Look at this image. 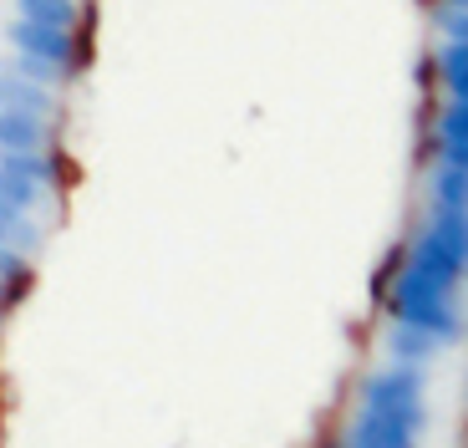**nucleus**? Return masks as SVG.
<instances>
[{
  "label": "nucleus",
  "instance_id": "obj_1",
  "mask_svg": "<svg viewBox=\"0 0 468 448\" xmlns=\"http://www.w3.org/2000/svg\"><path fill=\"white\" fill-rule=\"evenodd\" d=\"M382 306L392 321H408V326H422L433 331L438 342H458L463 336V316H458V301L443 291V285H433L428 275H418L408 265V260H398V271L382 281Z\"/></svg>",
  "mask_w": 468,
  "mask_h": 448
},
{
  "label": "nucleus",
  "instance_id": "obj_2",
  "mask_svg": "<svg viewBox=\"0 0 468 448\" xmlns=\"http://www.w3.org/2000/svg\"><path fill=\"white\" fill-rule=\"evenodd\" d=\"M402 260L448 295H458L468 281V209H433Z\"/></svg>",
  "mask_w": 468,
  "mask_h": 448
},
{
  "label": "nucleus",
  "instance_id": "obj_3",
  "mask_svg": "<svg viewBox=\"0 0 468 448\" xmlns=\"http://www.w3.org/2000/svg\"><path fill=\"white\" fill-rule=\"evenodd\" d=\"M356 402L372 408V413L402 418L408 428L428 433V378H422V367L392 362L387 372H372V378H362V388H356Z\"/></svg>",
  "mask_w": 468,
  "mask_h": 448
},
{
  "label": "nucleus",
  "instance_id": "obj_4",
  "mask_svg": "<svg viewBox=\"0 0 468 448\" xmlns=\"http://www.w3.org/2000/svg\"><path fill=\"white\" fill-rule=\"evenodd\" d=\"M5 47L21 51V57H36V61H47V67H57L61 82H71V77L87 67L77 31H61V26L31 21V16H16V21L5 26Z\"/></svg>",
  "mask_w": 468,
  "mask_h": 448
},
{
  "label": "nucleus",
  "instance_id": "obj_5",
  "mask_svg": "<svg viewBox=\"0 0 468 448\" xmlns=\"http://www.w3.org/2000/svg\"><path fill=\"white\" fill-rule=\"evenodd\" d=\"M336 448H422V433L408 428L402 418L372 413V408H356V418L346 423Z\"/></svg>",
  "mask_w": 468,
  "mask_h": 448
},
{
  "label": "nucleus",
  "instance_id": "obj_6",
  "mask_svg": "<svg viewBox=\"0 0 468 448\" xmlns=\"http://www.w3.org/2000/svg\"><path fill=\"white\" fill-rule=\"evenodd\" d=\"M51 118L26 112V107H0V154H31V148H51Z\"/></svg>",
  "mask_w": 468,
  "mask_h": 448
},
{
  "label": "nucleus",
  "instance_id": "obj_7",
  "mask_svg": "<svg viewBox=\"0 0 468 448\" xmlns=\"http://www.w3.org/2000/svg\"><path fill=\"white\" fill-rule=\"evenodd\" d=\"M0 107H26V112H41V118H57V112H61L57 97H51V87L21 77L16 67L0 71Z\"/></svg>",
  "mask_w": 468,
  "mask_h": 448
},
{
  "label": "nucleus",
  "instance_id": "obj_8",
  "mask_svg": "<svg viewBox=\"0 0 468 448\" xmlns=\"http://www.w3.org/2000/svg\"><path fill=\"white\" fill-rule=\"evenodd\" d=\"M443 352V342H438L433 331L422 326H408V321H392L387 326V357L392 362H408V367H428L433 357Z\"/></svg>",
  "mask_w": 468,
  "mask_h": 448
},
{
  "label": "nucleus",
  "instance_id": "obj_9",
  "mask_svg": "<svg viewBox=\"0 0 468 448\" xmlns=\"http://www.w3.org/2000/svg\"><path fill=\"white\" fill-rule=\"evenodd\" d=\"M428 199H433V209H468V168L438 158L428 174Z\"/></svg>",
  "mask_w": 468,
  "mask_h": 448
},
{
  "label": "nucleus",
  "instance_id": "obj_10",
  "mask_svg": "<svg viewBox=\"0 0 468 448\" xmlns=\"http://www.w3.org/2000/svg\"><path fill=\"white\" fill-rule=\"evenodd\" d=\"M433 71L448 87V97H468V41H443L433 51Z\"/></svg>",
  "mask_w": 468,
  "mask_h": 448
},
{
  "label": "nucleus",
  "instance_id": "obj_11",
  "mask_svg": "<svg viewBox=\"0 0 468 448\" xmlns=\"http://www.w3.org/2000/svg\"><path fill=\"white\" fill-rule=\"evenodd\" d=\"M16 16L61 26V31H77V26H82V5H77V0H16Z\"/></svg>",
  "mask_w": 468,
  "mask_h": 448
},
{
  "label": "nucleus",
  "instance_id": "obj_12",
  "mask_svg": "<svg viewBox=\"0 0 468 448\" xmlns=\"http://www.w3.org/2000/svg\"><path fill=\"white\" fill-rule=\"evenodd\" d=\"M0 245L21 250V255H36V245H41V229H36L31 214L5 209V204H0Z\"/></svg>",
  "mask_w": 468,
  "mask_h": 448
},
{
  "label": "nucleus",
  "instance_id": "obj_13",
  "mask_svg": "<svg viewBox=\"0 0 468 448\" xmlns=\"http://www.w3.org/2000/svg\"><path fill=\"white\" fill-rule=\"evenodd\" d=\"M428 143H468V97H448V107H438Z\"/></svg>",
  "mask_w": 468,
  "mask_h": 448
},
{
  "label": "nucleus",
  "instance_id": "obj_14",
  "mask_svg": "<svg viewBox=\"0 0 468 448\" xmlns=\"http://www.w3.org/2000/svg\"><path fill=\"white\" fill-rule=\"evenodd\" d=\"M41 184L36 178H26V174H11V168H0V204L5 209H21V214H31L36 204H41Z\"/></svg>",
  "mask_w": 468,
  "mask_h": 448
},
{
  "label": "nucleus",
  "instance_id": "obj_15",
  "mask_svg": "<svg viewBox=\"0 0 468 448\" xmlns=\"http://www.w3.org/2000/svg\"><path fill=\"white\" fill-rule=\"evenodd\" d=\"M433 26L443 31V41H468V11L458 5H433Z\"/></svg>",
  "mask_w": 468,
  "mask_h": 448
},
{
  "label": "nucleus",
  "instance_id": "obj_16",
  "mask_svg": "<svg viewBox=\"0 0 468 448\" xmlns=\"http://www.w3.org/2000/svg\"><path fill=\"white\" fill-rule=\"evenodd\" d=\"M11 67L21 71V77H31V82H47V87H57V82H61V71H57V67H47V61H36V57H21V51H16Z\"/></svg>",
  "mask_w": 468,
  "mask_h": 448
},
{
  "label": "nucleus",
  "instance_id": "obj_17",
  "mask_svg": "<svg viewBox=\"0 0 468 448\" xmlns=\"http://www.w3.org/2000/svg\"><path fill=\"white\" fill-rule=\"evenodd\" d=\"M433 154L443 158V164H458V168H468V143H433Z\"/></svg>",
  "mask_w": 468,
  "mask_h": 448
},
{
  "label": "nucleus",
  "instance_id": "obj_18",
  "mask_svg": "<svg viewBox=\"0 0 468 448\" xmlns=\"http://www.w3.org/2000/svg\"><path fill=\"white\" fill-rule=\"evenodd\" d=\"M433 5H458V11H468V0H433Z\"/></svg>",
  "mask_w": 468,
  "mask_h": 448
},
{
  "label": "nucleus",
  "instance_id": "obj_19",
  "mask_svg": "<svg viewBox=\"0 0 468 448\" xmlns=\"http://www.w3.org/2000/svg\"><path fill=\"white\" fill-rule=\"evenodd\" d=\"M0 311H5V295H0Z\"/></svg>",
  "mask_w": 468,
  "mask_h": 448
}]
</instances>
